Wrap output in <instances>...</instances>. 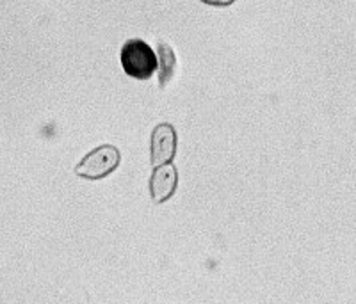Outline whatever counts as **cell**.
<instances>
[{
  "mask_svg": "<svg viewBox=\"0 0 356 304\" xmlns=\"http://www.w3.org/2000/svg\"><path fill=\"white\" fill-rule=\"evenodd\" d=\"M177 153V132L170 123H161L152 134V164L154 167L164 166L173 160Z\"/></svg>",
  "mask_w": 356,
  "mask_h": 304,
  "instance_id": "3957f363",
  "label": "cell"
},
{
  "mask_svg": "<svg viewBox=\"0 0 356 304\" xmlns=\"http://www.w3.org/2000/svg\"><path fill=\"white\" fill-rule=\"evenodd\" d=\"M178 183L177 167L173 164H164L154 169L150 180V194L154 203H164L175 194Z\"/></svg>",
  "mask_w": 356,
  "mask_h": 304,
  "instance_id": "277c9868",
  "label": "cell"
},
{
  "mask_svg": "<svg viewBox=\"0 0 356 304\" xmlns=\"http://www.w3.org/2000/svg\"><path fill=\"white\" fill-rule=\"evenodd\" d=\"M122 66L129 77L148 81L157 71L159 56L143 40H130L122 49Z\"/></svg>",
  "mask_w": 356,
  "mask_h": 304,
  "instance_id": "6da1fadb",
  "label": "cell"
},
{
  "mask_svg": "<svg viewBox=\"0 0 356 304\" xmlns=\"http://www.w3.org/2000/svg\"><path fill=\"white\" fill-rule=\"evenodd\" d=\"M157 56H159V85H161V87H166L175 75L177 59H175L173 49H171L168 43H159Z\"/></svg>",
  "mask_w": 356,
  "mask_h": 304,
  "instance_id": "5b68a950",
  "label": "cell"
},
{
  "mask_svg": "<svg viewBox=\"0 0 356 304\" xmlns=\"http://www.w3.org/2000/svg\"><path fill=\"white\" fill-rule=\"evenodd\" d=\"M120 160H122V157H120L118 148L111 146V144H104V146H98L97 150H93L82 158L79 166L75 167V175L88 180L106 178L120 166Z\"/></svg>",
  "mask_w": 356,
  "mask_h": 304,
  "instance_id": "7a4b0ae2",
  "label": "cell"
},
{
  "mask_svg": "<svg viewBox=\"0 0 356 304\" xmlns=\"http://www.w3.org/2000/svg\"><path fill=\"white\" fill-rule=\"evenodd\" d=\"M205 4L209 6H219V8H225V6H232L235 0H202Z\"/></svg>",
  "mask_w": 356,
  "mask_h": 304,
  "instance_id": "8992f818",
  "label": "cell"
}]
</instances>
